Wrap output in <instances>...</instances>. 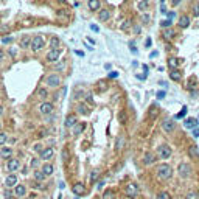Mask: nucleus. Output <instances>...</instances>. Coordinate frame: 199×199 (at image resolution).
Segmentation results:
<instances>
[{"label": "nucleus", "mask_w": 199, "mask_h": 199, "mask_svg": "<svg viewBox=\"0 0 199 199\" xmlns=\"http://www.w3.org/2000/svg\"><path fill=\"white\" fill-rule=\"evenodd\" d=\"M156 174H157V177L160 181H168L173 176V168L170 165H167V163H162V165H159L156 168Z\"/></svg>", "instance_id": "nucleus-1"}, {"label": "nucleus", "mask_w": 199, "mask_h": 199, "mask_svg": "<svg viewBox=\"0 0 199 199\" xmlns=\"http://www.w3.org/2000/svg\"><path fill=\"white\" fill-rule=\"evenodd\" d=\"M45 84H47L48 87H53V89H56V87L61 86V76L58 73H51L47 76V79H45Z\"/></svg>", "instance_id": "nucleus-2"}, {"label": "nucleus", "mask_w": 199, "mask_h": 199, "mask_svg": "<svg viewBox=\"0 0 199 199\" xmlns=\"http://www.w3.org/2000/svg\"><path fill=\"white\" fill-rule=\"evenodd\" d=\"M45 45V39L42 36H34L31 39V44H30V47H31L33 51H39V50L44 48Z\"/></svg>", "instance_id": "nucleus-3"}, {"label": "nucleus", "mask_w": 199, "mask_h": 199, "mask_svg": "<svg viewBox=\"0 0 199 199\" xmlns=\"http://www.w3.org/2000/svg\"><path fill=\"white\" fill-rule=\"evenodd\" d=\"M177 173L183 179L190 177V174H191V165H190V163H187V162H182L181 165L177 167Z\"/></svg>", "instance_id": "nucleus-4"}, {"label": "nucleus", "mask_w": 199, "mask_h": 199, "mask_svg": "<svg viewBox=\"0 0 199 199\" xmlns=\"http://www.w3.org/2000/svg\"><path fill=\"white\" fill-rule=\"evenodd\" d=\"M171 146H168V145H160V146L157 148V154H159V157L160 159H170L171 157Z\"/></svg>", "instance_id": "nucleus-5"}, {"label": "nucleus", "mask_w": 199, "mask_h": 199, "mask_svg": "<svg viewBox=\"0 0 199 199\" xmlns=\"http://www.w3.org/2000/svg\"><path fill=\"white\" fill-rule=\"evenodd\" d=\"M53 110H55V108H53L51 103H41L39 106V112L42 114V115H50V114H53Z\"/></svg>", "instance_id": "nucleus-6"}, {"label": "nucleus", "mask_w": 199, "mask_h": 199, "mask_svg": "<svg viewBox=\"0 0 199 199\" xmlns=\"http://www.w3.org/2000/svg\"><path fill=\"white\" fill-rule=\"evenodd\" d=\"M125 193L128 198H135L137 193H139V187H137L135 183H128L125 188Z\"/></svg>", "instance_id": "nucleus-7"}, {"label": "nucleus", "mask_w": 199, "mask_h": 199, "mask_svg": "<svg viewBox=\"0 0 199 199\" xmlns=\"http://www.w3.org/2000/svg\"><path fill=\"white\" fill-rule=\"evenodd\" d=\"M53 154H55V149H53L51 146L41 149V152H39V156H41L42 160H50V159L53 157Z\"/></svg>", "instance_id": "nucleus-8"}, {"label": "nucleus", "mask_w": 199, "mask_h": 199, "mask_svg": "<svg viewBox=\"0 0 199 199\" xmlns=\"http://www.w3.org/2000/svg\"><path fill=\"white\" fill-rule=\"evenodd\" d=\"M6 168H8L9 173L17 171L19 168H20V162H19V159H9L8 162H6Z\"/></svg>", "instance_id": "nucleus-9"}, {"label": "nucleus", "mask_w": 199, "mask_h": 199, "mask_svg": "<svg viewBox=\"0 0 199 199\" xmlns=\"http://www.w3.org/2000/svg\"><path fill=\"white\" fill-rule=\"evenodd\" d=\"M59 56H61V50H58V48L50 50V51L47 53V61L48 62H56V61L59 59Z\"/></svg>", "instance_id": "nucleus-10"}, {"label": "nucleus", "mask_w": 199, "mask_h": 199, "mask_svg": "<svg viewBox=\"0 0 199 199\" xmlns=\"http://www.w3.org/2000/svg\"><path fill=\"white\" fill-rule=\"evenodd\" d=\"M17 185V176L16 174H8L5 179V187L6 188H11V187H16Z\"/></svg>", "instance_id": "nucleus-11"}, {"label": "nucleus", "mask_w": 199, "mask_h": 199, "mask_svg": "<svg viewBox=\"0 0 199 199\" xmlns=\"http://www.w3.org/2000/svg\"><path fill=\"white\" fill-rule=\"evenodd\" d=\"M174 128H176V125H174L173 120H163L162 121V129L165 132H173Z\"/></svg>", "instance_id": "nucleus-12"}, {"label": "nucleus", "mask_w": 199, "mask_h": 199, "mask_svg": "<svg viewBox=\"0 0 199 199\" xmlns=\"http://www.w3.org/2000/svg\"><path fill=\"white\" fill-rule=\"evenodd\" d=\"M72 191H73V193L76 194V196H81V194L86 193V187H84L81 182H76L75 185L72 187Z\"/></svg>", "instance_id": "nucleus-13"}, {"label": "nucleus", "mask_w": 199, "mask_h": 199, "mask_svg": "<svg viewBox=\"0 0 199 199\" xmlns=\"http://www.w3.org/2000/svg\"><path fill=\"white\" fill-rule=\"evenodd\" d=\"M41 171H42V174L47 177V176H51V174H53V171H55V167H53L51 163H44Z\"/></svg>", "instance_id": "nucleus-14"}, {"label": "nucleus", "mask_w": 199, "mask_h": 199, "mask_svg": "<svg viewBox=\"0 0 199 199\" xmlns=\"http://www.w3.org/2000/svg\"><path fill=\"white\" fill-rule=\"evenodd\" d=\"M183 126H185L187 129H191V131H193L194 128H198V120L196 118H187V120L183 121Z\"/></svg>", "instance_id": "nucleus-15"}, {"label": "nucleus", "mask_w": 199, "mask_h": 199, "mask_svg": "<svg viewBox=\"0 0 199 199\" xmlns=\"http://www.w3.org/2000/svg\"><path fill=\"white\" fill-rule=\"evenodd\" d=\"M78 123V118H76V115H73V114H72V115H67V118H66V128H73V126Z\"/></svg>", "instance_id": "nucleus-16"}, {"label": "nucleus", "mask_w": 199, "mask_h": 199, "mask_svg": "<svg viewBox=\"0 0 199 199\" xmlns=\"http://www.w3.org/2000/svg\"><path fill=\"white\" fill-rule=\"evenodd\" d=\"M156 162V156L152 152H145L143 154V163L145 165H151V163Z\"/></svg>", "instance_id": "nucleus-17"}, {"label": "nucleus", "mask_w": 199, "mask_h": 199, "mask_svg": "<svg viewBox=\"0 0 199 199\" xmlns=\"http://www.w3.org/2000/svg\"><path fill=\"white\" fill-rule=\"evenodd\" d=\"M84 129H86V123H76L73 126V135L75 137L81 135V134L84 132Z\"/></svg>", "instance_id": "nucleus-18"}, {"label": "nucleus", "mask_w": 199, "mask_h": 199, "mask_svg": "<svg viewBox=\"0 0 199 199\" xmlns=\"http://www.w3.org/2000/svg\"><path fill=\"white\" fill-rule=\"evenodd\" d=\"M36 97H37V100H45V98L48 97V90L45 89V87H37Z\"/></svg>", "instance_id": "nucleus-19"}, {"label": "nucleus", "mask_w": 199, "mask_h": 199, "mask_svg": "<svg viewBox=\"0 0 199 199\" xmlns=\"http://www.w3.org/2000/svg\"><path fill=\"white\" fill-rule=\"evenodd\" d=\"M109 17H110V11H109V9H100V13H98V19H100L101 22L109 20Z\"/></svg>", "instance_id": "nucleus-20"}, {"label": "nucleus", "mask_w": 199, "mask_h": 199, "mask_svg": "<svg viewBox=\"0 0 199 199\" xmlns=\"http://www.w3.org/2000/svg\"><path fill=\"white\" fill-rule=\"evenodd\" d=\"M14 194H16L17 198H22V196H25V193H26V188L24 185H16L14 187V191H13Z\"/></svg>", "instance_id": "nucleus-21"}, {"label": "nucleus", "mask_w": 199, "mask_h": 199, "mask_svg": "<svg viewBox=\"0 0 199 199\" xmlns=\"http://www.w3.org/2000/svg\"><path fill=\"white\" fill-rule=\"evenodd\" d=\"M179 64H181V61H179L177 58H170L168 59V67H170L171 70H177Z\"/></svg>", "instance_id": "nucleus-22"}, {"label": "nucleus", "mask_w": 199, "mask_h": 199, "mask_svg": "<svg viewBox=\"0 0 199 199\" xmlns=\"http://www.w3.org/2000/svg\"><path fill=\"white\" fill-rule=\"evenodd\" d=\"M0 156H2L3 159H11V156H13V149L11 148H2L0 149Z\"/></svg>", "instance_id": "nucleus-23"}, {"label": "nucleus", "mask_w": 199, "mask_h": 199, "mask_svg": "<svg viewBox=\"0 0 199 199\" xmlns=\"http://www.w3.org/2000/svg\"><path fill=\"white\" fill-rule=\"evenodd\" d=\"M190 25V17L188 16H181L179 17V26L181 28H187Z\"/></svg>", "instance_id": "nucleus-24"}, {"label": "nucleus", "mask_w": 199, "mask_h": 199, "mask_svg": "<svg viewBox=\"0 0 199 199\" xmlns=\"http://www.w3.org/2000/svg\"><path fill=\"white\" fill-rule=\"evenodd\" d=\"M170 78L173 79V81H181V78H182L181 70H171L170 72Z\"/></svg>", "instance_id": "nucleus-25"}, {"label": "nucleus", "mask_w": 199, "mask_h": 199, "mask_svg": "<svg viewBox=\"0 0 199 199\" xmlns=\"http://www.w3.org/2000/svg\"><path fill=\"white\" fill-rule=\"evenodd\" d=\"M87 5H89V9H92V11H97V9H100V6H101L98 0H89Z\"/></svg>", "instance_id": "nucleus-26"}, {"label": "nucleus", "mask_w": 199, "mask_h": 199, "mask_svg": "<svg viewBox=\"0 0 199 199\" xmlns=\"http://www.w3.org/2000/svg\"><path fill=\"white\" fill-rule=\"evenodd\" d=\"M188 154H190L193 159H199V151H198V146H190V148H188Z\"/></svg>", "instance_id": "nucleus-27"}, {"label": "nucleus", "mask_w": 199, "mask_h": 199, "mask_svg": "<svg viewBox=\"0 0 199 199\" xmlns=\"http://www.w3.org/2000/svg\"><path fill=\"white\" fill-rule=\"evenodd\" d=\"M103 199H115V191L114 190H106L103 193Z\"/></svg>", "instance_id": "nucleus-28"}, {"label": "nucleus", "mask_w": 199, "mask_h": 199, "mask_svg": "<svg viewBox=\"0 0 199 199\" xmlns=\"http://www.w3.org/2000/svg\"><path fill=\"white\" fill-rule=\"evenodd\" d=\"M34 181H36V182H44L45 181V176L44 174H42V171H34Z\"/></svg>", "instance_id": "nucleus-29"}, {"label": "nucleus", "mask_w": 199, "mask_h": 199, "mask_svg": "<svg viewBox=\"0 0 199 199\" xmlns=\"http://www.w3.org/2000/svg\"><path fill=\"white\" fill-rule=\"evenodd\" d=\"M118 123L126 125V112L125 110H120V112H118Z\"/></svg>", "instance_id": "nucleus-30"}, {"label": "nucleus", "mask_w": 199, "mask_h": 199, "mask_svg": "<svg viewBox=\"0 0 199 199\" xmlns=\"http://www.w3.org/2000/svg\"><path fill=\"white\" fill-rule=\"evenodd\" d=\"M58 45H59V37H51L50 39V47H51V50H55V48H58Z\"/></svg>", "instance_id": "nucleus-31"}, {"label": "nucleus", "mask_w": 199, "mask_h": 199, "mask_svg": "<svg viewBox=\"0 0 199 199\" xmlns=\"http://www.w3.org/2000/svg\"><path fill=\"white\" fill-rule=\"evenodd\" d=\"M174 36V31L171 28H168V30H165V31H163V37H165V39H171V37Z\"/></svg>", "instance_id": "nucleus-32"}, {"label": "nucleus", "mask_w": 199, "mask_h": 199, "mask_svg": "<svg viewBox=\"0 0 199 199\" xmlns=\"http://www.w3.org/2000/svg\"><path fill=\"white\" fill-rule=\"evenodd\" d=\"M157 199H171V196H170L168 191H160V193L157 194Z\"/></svg>", "instance_id": "nucleus-33"}, {"label": "nucleus", "mask_w": 199, "mask_h": 199, "mask_svg": "<svg viewBox=\"0 0 199 199\" xmlns=\"http://www.w3.org/2000/svg\"><path fill=\"white\" fill-rule=\"evenodd\" d=\"M28 44H31V37H24L22 39V42H20V47H28Z\"/></svg>", "instance_id": "nucleus-34"}, {"label": "nucleus", "mask_w": 199, "mask_h": 199, "mask_svg": "<svg viewBox=\"0 0 199 199\" xmlns=\"http://www.w3.org/2000/svg\"><path fill=\"white\" fill-rule=\"evenodd\" d=\"M148 5H149L148 2H139V3H137V6H139L140 11H145V9L148 8Z\"/></svg>", "instance_id": "nucleus-35"}, {"label": "nucleus", "mask_w": 199, "mask_h": 199, "mask_svg": "<svg viewBox=\"0 0 199 199\" xmlns=\"http://www.w3.org/2000/svg\"><path fill=\"white\" fill-rule=\"evenodd\" d=\"M98 174H100V173H98L97 170L92 171V173H90V181H92V182H97V181H98Z\"/></svg>", "instance_id": "nucleus-36"}, {"label": "nucleus", "mask_w": 199, "mask_h": 199, "mask_svg": "<svg viewBox=\"0 0 199 199\" xmlns=\"http://www.w3.org/2000/svg\"><path fill=\"white\" fill-rule=\"evenodd\" d=\"M6 140H8V135L5 132H0V145H5Z\"/></svg>", "instance_id": "nucleus-37"}, {"label": "nucleus", "mask_w": 199, "mask_h": 199, "mask_svg": "<svg viewBox=\"0 0 199 199\" xmlns=\"http://www.w3.org/2000/svg\"><path fill=\"white\" fill-rule=\"evenodd\" d=\"M171 24H173V20H170V19H167V20H163V22H162V24H160V25H162L163 28L167 30V28H170V26H171Z\"/></svg>", "instance_id": "nucleus-38"}, {"label": "nucleus", "mask_w": 199, "mask_h": 199, "mask_svg": "<svg viewBox=\"0 0 199 199\" xmlns=\"http://www.w3.org/2000/svg\"><path fill=\"white\" fill-rule=\"evenodd\" d=\"M185 115H187V108H185V106H183V108H182V110L177 114V115H176V118H183Z\"/></svg>", "instance_id": "nucleus-39"}, {"label": "nucleus", "mask_w": 199, "mask_h": 199, "mask_svg": "<svg viewBox=\"0 0 199 199\" xmlns=\"http://www.w3.org/2000/svg\"><path fill=\"white\" fill-rule=\"evenodd\" d=\"M76 112H79V114H87V112H86V106H84V104H78V108H76Z\"/></svg>", "instance_id": "nucleus-40"}, {"label": "nucleus", "mask_w": 199, "mask_h": 199, "mask_svg": "<svg viewBox=\"0 0 199 199\" xmlns=\"http://www.w3.org/2000/svg\"><path fill=\"white\" fill-rule=\"evenodd\" d=\"M154 117H157V109L151 108V109H149V118H154Z\"/></svg>", "instance_id": "nucleus-41"}, {"label": "nucleus", "mask_w": 199, "mask_h": 199, "mask_svg": "<svg viewBox=\"0 0 199 199\" xmlns=\"http://www.w3.org/2000/svg\"><path fill=\"white\" fill-rule=\"evenodd\" d=\"M193 13H194V16H199V3H194L193 5Z\"/></svg>", "instance_id": "nucleus-42"}, {"label": "nucleus", "mask_w": 199, "mask_h": 199, "mask_svg": "<svg viewBox=\"0 0 199 199\" xmlns=\"http://www.w3.org/2000/svg\"><path fill=\"white\" fill-rule=\"evenodd\" d=\"M185 199H198V194L196 193H188L185 196Z\"/></svg>", "instance_id": "nucleus-43"}, {"label": "nucleus", "mask_w": 199, "mask_h": 199, "mask_svg": "<svg viewBox=\"0 0 199 199\" xmlns=\"http://www.w3.org/2000/svg\"><path fill=\"white\" fill-rule=\"evenodd\" d=\"M11 41H13V37H11V36H5V37H3V39H2V42H3V44H9Z\"/></svg>", "instance_id": "nucleus-44"}, {"label": "nucleus", "mask_w": 199, "mask_h": 199, "mask_svg": "<svg viewBox=\"0 0 199 199\" xmlns=\"http://www.w3.org/2000/svg\"><path fill=\"white\" fill-rule=\"evenodd\" d=\"M37 165H39V159H31V167L37 168Z\"/></svg>", "instance_id": "nucleus-45"}, {"label": "nucleus", "mask_w": 199, "mask_h": 199, "mask_svg": "<svg viewBox=\"0 0 199 199\" xmlns=\"http://www.w3.org/2000/svg\"><path fill=\"white\" fill-rule=\"evenodd\" d=\"M86 100H87V103H89V104H93V97H92L90 93H89V95H87V97H86Z\"/></svg>", "instance_id": "nucleus-46"}, {"label": "nucleus", "mask_w": 199, "mask_h": 199, "mask_svg": "<svg viewBox=\"0 0 199 199\" xmlns=\"http://www.w3.org/2000/svg\"><path fill=\"white\" fill-rule=\"evenodd\" d=\"M109 78H118V72H110V73H109Z\"/></svg>", "instance_id": "nucleus-47"}, {"label": "nucleus", "mask_w": 199, "mask_h": 199, "mask_svg": "<svg viewBox=\"0 0 199 199\" xmlns=\"http://www.w3.org/2000/svg\"><path fill=\"white\" fill-rule=\"evenodd\" d=\"M11 196H13V191L6 190V191H5V198H6V199H11Z\"/></svg>", "instance_id": "nucleus-48"}, {"label": "nucleus", "mask_w": 199, "mask_h": 199, "mask_svg": "<svg viewBox=\"0 0 199 199\" xmlns=\"http://www.w3.org/2000/svg\"><path fill=\"white\" fill-rule=\"evenodd\" d=\"M123 148V139H120V141H117V149Z\"/></svg>", "instance_id": "nucleus-49"}, {"label": "nucleus", "mask_w": 199, "mask_h": 199, "mask_svg": "<svg viewBox=\"0 0 199 199\" xmlns=\"http://www.w3.org/2000/svg\"><path fill=\"white\" fill-rule=\"evenodd\" d=\"M90 30H92V31H95V33H98V31H100V28H98L97 25H90Z\"/></svg>", "instance_id": "nucleus-50"}, {"label": "nucleus", "mask_w": 199, "mask_h": 199, "mask_svg": "<svg viewBox=\"0 0 199 199\" xmlns=\"http://www.w3.org/2000/svg\"><path fill=\"white\" fill-rule=\"evenodd\" d=\"M193 137H199V128H194L193 129Z\"/></svg>", "instance_id": "nucleus-51"}, {"label": "nucleus", "mask_w": 199, "mask_h": 199, "mask_svg": "<svg viewBox=\"0 0 199 199\" xmlns=\"http://www.w3.org/2000/svg\"><path fill=\"white\" fill-rule=\"evenodd\" d=\"M163 97H165V92H163V90L157 92V98H163Z\"/></svg>", "instance_id": "nucleus-52"}, {"label": "nucleus", "mask_w": 199, "mask_h": 199, "mask_svg": "<svg viewBox=\"0 0 199 199\" xmlns=\"http://www.w3.org/2000/svg\"><path fill=\"white\" fill-rule=\"evenodd\" d=\"M3 59H5V53H3L2 50H0V64L3 62Z\"/></svg>", "instance_id": "nucleus-53"}, {"label": "nucleus", "mask_w": 199, "mask_h": 199, "mask_svg": "<svg viewBox=\"0 0 199 199\" xmlns=\"http://www.w3.org/2000/svg\"><path fill=\"white\" fill-rule=\"evenodd\" d=\"M33 187H34V188H36V190H42V187H41V183H39V182H36Z\"/></svg>", "instance_id": "nucleus-54"}, {"label": "nucleus", "mask_w": 199, "mask_h": 199, "mask_svg": "<svg viewBox=\"0 0 199 199\" xmlns=\"http://www.w3.org/2000/svg\"><path fill=\"white\" fill-rule=\"evenodd\" d=\"M143 20H145V24L149 22V16H148V14H145V16H143Z\"/></svg>", "instance_id": "nucleus-55"}, {"label": "nucleus", "mask_w": 199, "mask_h": 199, "mask_svg": "<svg viewBox=\"0 0 199 199\" xmlns=\"http://www.w3.org/2000/svg\"><path fill=\"white\" fill-rule=\"evenodd\" d=\"M98 86H100V90H104V83H98Z\"/></svg>", "instance_id": "nucleus-56"}, {"label": "nucleus", "mask_w": 199, "mask_h": 199, "mask_svg": "<svg viewBox=\"0 0 199 199\" xmlns=\"http://www.w3.org/2000/svg\"><path fill=\"white\" fill-rule=\"evenodd\" d=\"M2 114H3V106L0 104V115H2Z\"/></svg>", "instance_id": "nucleus-57"}, {"label": "nucleus", "mask_w": 199, "mask_h": 199, "mask_svg": "<svg viewBox=\"0 0 199 199\" xmlns=\"http://www.w3.org/2000/svg\"><path fill=\"white\" fill-rule=\"evenodd\" d=\"M0 128H2V125H0Z\"/></svg>", "instance_id": "nucleus-58"}, {"label": "nucleus", "mask_w": 199, "mask_h": 199, "mask_svg": "<svg viewBox=\"0 0 199 199\" xmlns=\"http://www.w3.org/2000/svg\"><path fill=\"white\" fill-rule=\"evenodd\" d=\"M17 199H20V198H17Z\"/></svg>", "instance_id": "nucleus-59"}]
</instances>
